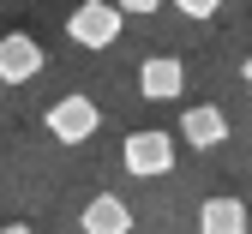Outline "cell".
Returning a JSON list of instances; mask_svg holds the SVG:
<instances>
[{
  "label": "cell",
  "instance_id": "cell-1",
  "mask_svg": "<svg viewBox=\"0 0 252 234\" xmlns=\"http://www.w3.org/2000/svg\"><path fill=\"white\" fill-rule=\"evenodd\" d=\"M120 6L114 0H84V6H72V18H66V36L78 42V48H114L120 42Z\"/></svg>",
  "mask_w": 252,
  "mask_h": 234
},
{
  "label": "cell",
  "instance_id": "cell-2",
  "mask_svg": "<svg viewBox=\"0 0 252 234\" xmlns=\"http://www.w3.org/2000/svg\"><path fill=\"white\" fill-rule=\"evenodd\" d=\"M120 162H126V174H138V180H156V174H168L174 168V138L168 132H132V138L120 144Z\"/></svg>",
  "mask_w": 252,
  "mask_h": 234
},
{
  "label": "cell",
  "instance_id": "cell-3",
  "mask_svg": "<svg viewBox=\"0 0 252 234\" xmlns=\"http://www.w3.org/2000/svg\"><path fill=\"white\" fill-rule=\"evenodd\" d=\"M96 126H102V108L90 102V96H60V102L48 108V132L60 144H90Z\"/></svg>",
  "mask_w": 252,
  "mask_h": 234
},
{
  "label": "cell",
  "instance_id": "cell-4",
  "mask_svg": "<svg viewBox=\"0 0 252 234\" xmlns=\"http://www.w3.org/2000/svg\"><path fill=\"white\" fill-rule=\"evenodd\" d=\"M42 66H48V54H42L36 36H24V30L0 36V84H30Z\"/></svg>",
  "mask_w": 252,
  "mask_h": 234
},
{
  "label": "cell",
  "instance_id": "cell-5",
  "mask_svg": "<svg viewBox=\"0 0 252 234\" xmlns=\"http://www.w3.org/2000/svg\"><path fill=\"white\" fill-rule=\"evenodd\" d=\"M180 90H186V66L174 54H150L138 66V96H144V102H174Z\"/></svg>",
  "mask_w": 252,
  "mask_h": 234
},
{
  "label": "cell",
  "instance_id": "cell-6",
  "mask_svg": "<svg viewBox=\"0 0 252 234\" xmlns=\"http://www.w3.org/2000/svg\"><path fill=\"white\" fill-rule=\"evenodd\" d=\"M180 138L192 144V150H216V144H228V114L216 108V102L186 108V114H180Z\"/></svg>",
  "mask_w": 252,
  "mask_h": 234
},
{
  "label": "cell",
  "instance_id": "cell-7",
  "mask_svg": "<svg viewBox=\"0 0 252 234\" xmlns=\"http://www.w3.org/2000/svg\"><path fill=\"white\" fill-rule=\"evenodd\" d=\"M252 228V216H246V204L234 192H216V198H204V210H198V234H246Z\"/></svg>",
  "mask_w": 252,
  "mask_h": 234
},
{
  "label": "cell",
  "instance_id": "cell-8",
  "mask_svg": "<svg viewBox=\"0 0 252 234\" xmlns=\"http://www.w3.org/2000/svg\"><path fill=\"white\" fill-rule=\"evenodd\" d=\"M78 222H84V234H132V210H126V198H114V192H96Z\"/></svg>",
  "mask_w": 252,
  "mask_h": 234
},
{
  "label": "cell",
  "instance_id": "cell-9",
  "mask_svg": "<svg viewBox=\"0 0 252 234\" xmlns=\"http://www.w3.org/2000/svg\"><path fill=\"white\" fill-rule=\"evenodd\" d=\"M174 6H180V18H216L222 0H174Z\"/></svg>",
  "mask_w": 252,
  "mask_h": 234
},
{
  "label": "cell",
  "instance_id": "cell-10",
  "mask_svg": "<svg viewBox=\"0 0 252 234\" xmlns=\"http://www.w3.org/2000/svg\"><path fill=\"white\" fill-rule=\"evenodd\" d=\"M114 6H120V12H138V18H144V12H156V6H162V0H114Z\"/></svg>",
  "mask_w": 252,
  "mask_h": 234
},
{
  "label": "cell",
  "instance_id": "cell-11",
  "mask_svg": "<svg viewBox=\"0 0 252 234\" xmlns=\"http://www.w3.org/2000/svg\"><path fill=\"white\" fill-rule=\"evenodd\" d=\"M0 234H30V228H24V222H6V228H0Z\"/></svg>",
  "mask_w": 252,
  "mask_h": 234
},
{
  "label": "cell",
  "instance_id": "cell-12",
  "mask_svg": "<svg viewBox=\"0 0 252 234\" xmlns=\"http://www.w3.org/2000/svg\"><path fill=\"white\" fill-rule=\"evenodd\" d=\"M240 78H246V84H252V54H246V66H240Z\"/></svg>",
  "mask_w": 252,
  "mask_h": 234
}]
</instances>
